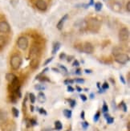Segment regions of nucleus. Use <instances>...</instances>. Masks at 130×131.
Masks as SVG:
<instances>
[{
  "instance_id": "obj_1",
  "label": "nucleus",
  "mask_w": 130,
  "mask_h": 131,
  "mask_svg": "<svg viewBox=\"0 0 130 131\" xmlns=\"http://www.w3.org/2000/svg\"><path fill=\"white\" fill-rule=\"evenodd\" d=\"M87 27L90 31L97 32L100 28V21L96 18H91L87 22Z\"/></svg>"
},
{
  "instance_id": "obj_2",
  "label": "nucleus",
  "mask_w": 130,
  "mask_h": 131,
  "mask_svg": "<svg viewBox=\"0 0 130 131\" xmlns=\"http://www.w3.org/2000/svg\"><path fill=\"white\" fill-rule=\"evenodd\" d=\"M22 64V58L19 55H13L10 58V66L14 70L19 69Z\"/></svg>"
},
{
  "instance_id": "obj_3",
  "label": "nucleus",
  "mask_w": 130,
  "mask_h": 131,
  "mask_svg": "<svg viewBox=\"0 0 130 131\" xmlns=\"http://www.w3.org/2000/svg\"><path fill=\"white\" fill-rule=\"evenodd\" d=\"M115 60L117 63L121 64H125L129 60V56L127 54L125 53H119L115 56Z\"/></svg>"
},
{
  "instance_id": "obj_4",
  "label": "nucleus",
  "mask_w": 130,
  "mask_h": 131,
  "mask_svg": "<svg viewBox=\"0 0 130 131\" xmlns=\"http://www.w3.org/2000/svg\"><path fill=\"white\" fill-rule=\"evenodd\" d=\"M39 52H40V49H39V48L37 46V45H32L30 48V51H29L30 59L32 60V59H35V58H38Z\"/></svg>"
},
{
  "instance_id": "obj_5",
  "label": "nucleus",
  "mask_w": 130,
  "mask_h": 131,
  "mask_svg": "<svg viewBox=\"0 0 130 131\" xmlns=\"http://www.w3.org/2000/svg\"><path fill=\"white\" fill-rule=\"evenodd\" d=\"M17 45L19 49L21 50H26L28 47V40L24 36H21L17 40Z\"/></svg>"
},
{
  "instance_id": "obj_6",
  "label": "nucleus",
  "mask_w": 130,
  "mask_h": 131,
  "mask_svg": "<svg viewBox=\"0 0 130 131\" xmlns=\"http://www.w3.org/2000/svg\"><path fill=\"white\" fill-rule=\"evenodd\" d=\"M129 38V31L128 28L126 27H124V28H121L120 30V32H119V39L120 40L122 41V42H125V41H127Z\"/></svg>"
},
{
  "instance_id": "obj_7",
  "label": "nucleus",
  "mask_w": 130,
  "mask_h": 131,
  "mask_svg": "<svg viewBox=\"0 0 130 131\" xmlns=\"http://www.w3.org/2000/svg\"><path fill=\"white\" fill-rule=\"evenodd\" d=\"M19 87H20V83L18 78H15L14 81L10 83V89L12 93H15V92H18L19 91Z\"/></svg>"
},
{
  "instance_id": "obj_8",
  "label": "nucleus",
  "mask_w": 130,
  "mask_h": 131,
  "mask_svg": "<svg viewBox=\"0 0 130 131\" xmlns=\"http://www.w3.org/2000/svg\"><path fill=\"white\" fill-rule=\"evenodd\" d=\"M83 51L87 54H92L94 52V47L89 42H86L83 46Z\"/></svg>"
},
{
  "instance_id": "obj_9",
  "label": "nucleus",
  "mask_w": 130,
  "mask_h": 131,
  "mask_svg": "<svg viewBox=\"0 0 130 131\" xmlns=\"http://www.w3.org/2000/svg\"><path fill=\"white\" fill-rule=\"evenodd\" d=\"M10 25L7 22L2 21L0 22V32L1 33H8L10 31Z\"/></svg>"
},
{
  "instance_id": "obj_10",
  "label": "nucleus",
  "mask_w": 130,
  "mask_h": 131,
  "mask_svg": "<svg viewBox=\"0 0 130 131\" xmlns=\"http://www.w3.org/2000/svg\"><path fill=\"white\" fill-rule=\"evenodd\" d=\"M36 7L40 10H45L48 8V5L44 0H37L36 2Z\"/></svg>"
},
{
  "instance_id": "obj_11",
  "label": "nucleus",
  "mask_w": 130,
  "mask_h": 131,
  "mask_svg": "<svg viewBox=\"0 0 130 131\" xmlns=\"http://www.w3.org/2000/svg\"><path fill=\"white\" fill-rule=\"evenodd\" d=\"M39 65V58H35V59H32L31 60V62H30V66L31 68L33 69H36L37 68Z\"/></svg>"
},
{
  "instance_id": "obj_12",
  "label": "nucleus",
  "mask_w": 130,
  "mask_h": 131,
  "mask_svg": "<svg viewBox=\"0 0 130 131\" xmlns=\"http://www.w3.org/2000/svg\"><path fill=\"white\" fill-rule=\"evenodd\" d=\"M67 18H68V15H65L63 17V18H62V19L60 20V22L58 23V24H57V28H58L59 30H61L62 28H63L64 22L67 20Z\"/></svg>"
},
{
  "instance_id": "obj_13",
  "label": "nucleus",
  "mask_w": 130,
  "mask_h": 131,
  "mask_svg": "<svg viewBox=\"0 0 130 131\" xmlns=\"http://www.w3.org/2000/svg\"><path fill=\"white\" fill-rule=\"evenodd\" d=\"M7 118V116L6 112L0 110V123H3V122H6Z\"/></svg>"
},
{
  "instance_id": "obj_14",
  "label": "nucleus",
  "mask_w": 130,
  "mask_h": 131,
  "mask_svg": "<svg viewBox=\"0 0 130 131\" xmlns=\"http://www.w3.org/2000/svg\"><path fill=\"white\" fill-rule=\"evenodd\" d=\"M37 99L40 103H44V102L46 101V96H45V94L43 93H39Z\"/></svg>"
},
{
  "instance_id": "obj_15",
  "label": "nucleus",
  "mask_w": 130,
  "mask_h": 131,
  "mask_svg": "<svg viewBox=\"0 0 130 131\" xmlns=\"http://www.w3.org/2000/svg\"><path fill=\"white\" fill-rule=\"evenodd\" d=\"M61 47V44L60 42H56L55 44H54V47H53V49H52V55H55L56 52H58V51L60 50Z\"/></svg>"
},
{
  "instance_id": "obj_16",
  "label": "nucleus",
  "mask_w": 130,
  "mask_h": 131,
  "mask_svg": "<svg viewBox=\"0 0 130 131\" xmlns=\"http://www.w3.org/2000/svg\"><path fill=\"white\" fill-rule=\"evenodd\" d=\"M15 78H16V77L13 73H7V75H6V79H7V81L10 83L12 82Z\"/></svg>"
},
{
  "instance_id": "obj_17",
  "label": "nucleus",
  "mask_w": 130,
  "mask_h": 131,
  "mask_svg": "<svg viewBox=\"0 0 130 131\" xmlns=\"http://www.w3.org/2000/svg\"><path fill=\"white\" fill-rule=\"evenodd\" d=\"M104 118L106 119V121H107V123L108 124H112V123H113L114 122V118L113 117H110L108 113H104Z\"/></svg>"
},
{
  "instance_id": "obj_18",
  "label": "nucleus",
  "mask_w": 130,
  "mask_h": 131,
  "mask_svg": "<svg viewBox=\"0 0 130 131\" xmlns=\"http://www.w3.org/2000/svg\"><path fill=\"white\" fill-rule=\"evenodd\" d=\"M64 115L67 118H71L72 117V112L70 110H64Z\"/></svg>"
},
{
  "instance_id": "obj_19",
  "label": "nucleus",
  "mask_w": 130,
  "mask_h": 131,
  "mask_svg": "<svg viewBox=\"0 0 130 131\" xmlns=\"http://www.w3.org/2000/svg\"><path fill=\"white\" fill-rule=\"evenodd\" d=\"M6 43H7V39L3 36H0V48H3L5 46Z\"/></svg>"
},
{
  "instance_id": "obj_20",
  "label": "nucleus",
  "mask_w": 130,
  "mask_h": 131,
  "mask_svg": "<svg viewBox=\"0 0 130 131\" xmlns=\"http://www.w3.org/2000/svg\"><path fill=\"white\" fill-rule=\"evenodd\" d=\"M55 127L57 130H60L63 129V125H62V123L60 121H56L55 122Z\"/></svg>"
},
{
  "instance_id": "obj_21",
  "label": "nucleus",
  "mask_w": 130,
  "mask_h": 131,
  "mask_svg": "<svg viewBox=\"0 0 130 131\" xmlns=\"http://www.w3.org/2000/svg\"><path fill=\"white\" fill-rule=\"evenodd\" d=\"M112 8H113V10L115 11H119V10H121V5H120V3H114L113 5H112Z\"/></svg>"
},
{
  "instance_id": "obj_22",
  "label": "nucleus",
  "mask_w": 130,
  "mask_h": 131,
  "mask_svg": "<svg viewBox=\"0 0 130 131\" xmlns=\"http://www.w3.org/2000/svg\"><path fill=\"white\" fill-rule=\"evenodd\" d=\"M12 113H13L14 117H19V110H18V109H16V108L13 107V108H12Z\"/></svg>"
},
{
  "instance_id": "obj_23",
  "label": "nucleus",
  "mask_w": 130,
  "mask_h": 131,
  "mask_svg": "<svg viewBox=\"0 0 130 131\" xmlns=\"http://www.w3.org/2000/svg\"><path fill=\"white\" fill-rule=\"evenodd\" d=\"M102 7H103V5L101 3H97L95 4V9L97 11H100L101 9H102Z\"/></svg>"
},
{
  "instance_id": "obj_24",
  "label": "nucleus",
  "mask_w": 130,
  "mask_h": 131,
  "mask_svg": "<svg viewBox=\"0 0 130 131\" xmlns=\"http://www.w3.org/2000/svg\"><path fill=\"white\" fill-rule=\"evenodd\" d=\"M29 99H30V101H31V102L32 104L35 103V102H36V97L35 94L32 93H31L29 94Z\"/></svg>"
},
{
  "instance_id": "obj_25",
  "label": "nucleus",
  "mask_w": 130,
  "mask_h": 131,
  "mask_svg": "<svg viewBox=\"0 0 130 131\" xmlns=\"http://www.w3.org/2000/svg\"><path fill=\"white\" fill-rule=\"evenodd\" d=\"M100 112H97V113L94 115V117H93V121H94L95 122H98L99 118H100Z\"/></svg>"
},
{
  "instance_id": "obj_26",
  "label": "nucleus",
  "mask_w": 130,
  "mask_h": 131,
  "mask_svg": "<svg viewBox=\"0 0 130 131\" xmlns=\"http://www.w3.org/2000/svg\"><path fill=\"white\" fill-rule=\"evenodd\" d=\"M7 131H16V128H15V124H11L8 126L7 128Z\"/></svg>"
},
{
  "instance_id": "obj_27",
  "label": "nucleus",
  "mask_w": 130,
  "mask_h": 131,
  "mask_svg": "<svg viewBox=\"0 0 130 131\" xmlns=\"http://www.w3.org/2000/svg\"><path fill=\"white\" fill-rule=\"evenodd\" d=\"M75 48L77 49V51H79V52H83V46H82L81 43L76 44L75 45Z\"/></svg>"
},
{
  "instance_id": "obj_28",
  "label": "nucleus",
  "mask_w": 130,
  "mask_h": 131,
  "mask_svg": "<svg viewBox=\"0 0 130 131\" xmlns=\"http://www.w3.org/2000/svg\"><path fill=\"white\" fill-rule=\"evenodd\" d=\"M102 111L104 113H108V111H109V107H108V105H107V104L105 103V102H104V105H103V107H102Z\"/></svg>"
},
{
  "instance_id": "obj_29",
  "label": "nucleus",
  "mask_w": 130,
  "mask_h": 131,
  "mask_svg": "<svg viewBox=\"0 0 130 131\" xmlns=\"http://www.w3.org/2000/svg\"><path fill=\"white\" fill-rule=\"evenodd\" d=\"M121 108L123 110V111L124 112H126L127 111V105H126V104L125 103V102H121Z\"/></svg>"
},
{
  "instance_id": "obj_30",
  "label": "nucleus",
  "mask_w": 130,
  "mask_h": 131,
  "mask_svg": "<svg viewBox=\"0 0 130 131\" xmlns=\"http://www.w3.org/2000/svg\"><path fill=\"white\" fill-rule=\"evenodd\" d=\"M68 102L70 103V106H71L72 108H74L75 105H76V101H75V100H72V99H69V100H68Z\"/></svg>"
},
{
  "instance_id": "obj_31",
  "label": "nucleus",
  "mask_w": 130,
  "mask_h": 131,
  "mask_svg": "<svg viewBox=\"0 0 130 131\" xmlns=\"http://www.w3.org/2000/svg\"><path fill=\"white\" fill-rule=\"evenodd\" d=\"M81 126H82V127H83L84 129H86L88 127L89 124H88V122H83L81 123Z\"/></svg>"
},
{
  "instance_id": "obj_32",
  "label": "nucleus",
  "mask_w": 130,
  "mask_h": 131,
  "mask_svg": "<svg viewBox=\"0 0 130 131\" xmlns=\"http://www.w3.org/2000/svg\"><path fill=\"white\" fill-rule=\"evenodd\" d=\"M74 81H76V82H77L79 84H84V80L81 79V78H76V79H75Z\"/></svg>"
},
{
  "instance_id": "obj_33",
  "label": "nucleus",
  "mask_w": 130,
  "mask_h": 131,
  "mask_svg": "<svg viewBox=\"0 0 130 131\" xmlns=\"http://www.w3.org/2000/svg\"><path fill=\"white\" fill-rule=\"evenodd\" d=\"M109 88V84L107 83V82H104V83L103 84V85H102V89H103L104 90H106V89H108Z\"/></svg>"
},
{
  "instance_id": "obj_34",
  "label": "nucleus",
  "mask_w": 130,
  "mask_h": 131,
  "mask_svg": "<svg viewBox=\"0 0 130 131\" xmlns=\"http://www.w3.org/2000/svg\"><path fill=\"white\" fill-rule=\"evenodd\" d=\"M35 88L37 90H43V89H44V87L42 86V85H40V84H36V86H35Z\"/></svg>"
},
{
  "instance_id": "obj_35",
  "label": "nucleus",
  "mask_w": 130,
  "mask_h": 131,
  "mask_svg": "<svg viewBox=\"0 0 130 131\" xmlns=\"http://www.w3.org/2000/svg\"><path fill=\"white\" fill-rule=\"evenodd\" d=\"M52 60H53V57H50L49 59H48L46 61L44 62V64H43V65H47V64H48L49 63H51V62L52 61Z\"/></svg>"
},
{
  "instance_id": "obj_36",
  "label": "nucleus",
  "mask_w": 130,
  "mask_h": 131,
  "mask_svg": "<svg viewBox=\"0 0 130 131\" xmlns=\"http://www.w3.org/2000/svg\"><path fill=\"white\" fill-rule=\"evenodd\" d=\"M67 92L72 93L73 91H74V88H72V86H70V85H68V86H67Z\"/></svg>"
},
{
  "instance_id": "obj_37",
  "label": "nucleus",
  "mask_w": 130,
  "mask_h": 131,
  "mask_svg": "<svg viewBox=\"0 0 130 131\" xmlns=\"http://www.w3.org/2000/svg\"><path fill=\"white\" fill-rule=\"evenodd\" d=\"M39 113H41V114L47 115V112L45 111V110H44V109H39Z\"/></svg>"
},
{
  "instance_id": "obj_38",
  "label": "nucleus",
  "mask_w": 130,
  "mask_h": 131,
  "mask_svg": "<svg viewBox=\"0 0 130 131\" xmlns=\"http://www.w3.org/2000/svg\"><path fill=\"white\" fill-rule=\"evenodd\" d=\"M80 98L83 101H87V96L85 95H84V94H81L80 95Z\"/></svg>"
},
{
  "instance_id": "obj_39",
  "label": "nucleus",
  "mask_w": 130,
  "mask_h": 131,
  "mask_svg": "<svg viewBox=\"0 0 130 131\" xmlns=\"http://www.w3.org/2000/svg\"><path fill=\"white\" fill-rule=\"evenodd\" d=\"M29 122H30V124L32 125V126H35V125L37 124L36 121V120H34V119H31V120H30Z\"/></svg>"
},
{
  "instance_id": "obj_40",
  "label": "nucleus",
  "mask_w": 130,
  "mask_h": 131,
  "mask_svg": "<svg viewBox=\"0 0 130 131\" xmlns=\"http://www.w3.org/2000/svg\"><path fill=\"white\" fill-rule=\"evenodd\" d=\"M126 10L128 12H129L130 11V2H128L127 4H126Z\"/></svg>"
},
{
  "instance_id": "obj_41",
  "label": "nucleus",
  "mask_w": 130,
  "mask_h": 131,
  "mask_svg": "<svg viewBox=\"0 0 130 131\" xmlns=\"http://www.w3.org/2000/svg\"><path fill=\"white\" fill-rule=\"evenodd\" d=\"M60 68H61L62 70H64V72H67V68H66V67H64V65H60Z\"/></svg>"
},
{
  "instance_id": "obj_42",
  "label": "nucleus",
  "mask_w": 130,
  "mask_h": 131,
  "mask_svg": "<svg viewBox=\"0 0 130 131\" xmlns=\"http://www.w3.org/2000/svg\"><path fill=\"white\" fill-rule=\"evenodd\" d=\"M73 82H74V81H72V80H67V81H65V84H72Z\"/></svg>"
},
{
  "instance_id": "obj_43",
  "label": "nucleus",
  "mask_w": 130,
  "mask_h": 131,
  "mask_svg": "<svg viewBox=\"0 0 130 131\" xmlns=\"http://www.w3.org/2000/svg\"><path fill=\"white\" fill-rule=\"evenodd\" d=\"M72 65H73V66H76V67H78L79 65H80V64H79V62H78L77 60H75V61H74V63L72 64Z\"/></svg>"
},
{
  "instance_id": "obj_44",
  "label": "nucleus",
  "mask_w": 130,
  "mask_h": 131,
  "mask_svg": "<svg viewBox=\"0 0 130 131\" xmlns=\"http://www.w3.org/2000/svg\"><path fill=\"white\" fill-rule=\"evenodd\" d=\"M60 58L62 59V60H64V59L65 58V54H64V53H61L60 56Z\"/></svg>"
},
{
  "instance_id": "obj_45",
  "label": "nucleus",
  "mask_w": 130,
  "mask_h": 131,
  "mask_svg": "<svg viewBox=\"0 0 130 131\" xmlns=\"http://www.w3.org/2000/svg\"><path fill=\"white\" fill-rule=\"evenodd\" d=\"M80 117H81V118L83 119V120H84V111H82V112H81Z\"/></svg>"
},
{
  "instance_id": "obj_46",
  "label": "nucleus",
  "mask_w": 130,
  "mask_h": 131,
  "mask_svg": "<svg viewBox=\"0 0 130 131\" xmlns=\"http://www.w3.org/2000/svg\"><path fill=\"white\" fill-rule=\"evenodd\" d=\"M76 89H77L78 92H81V91H82V89H81L80 87H79V86L76 87Z\"/></svg>"
},
{
  "instance_id": "obj_47",
  "label": "nucleus",
  "mask_w": 130,
  "mask_h": 131,
  "mask_svg": "<svg viewBox=\"0 0 130 131\" xmlns=\"http://www.w3.org/2000/svg\"><path fill=\"white\" fill-rule=\"evenodd\" d=\"M121 81H122V83L123 84H125V81L124 80V78H123V77L122 76H121Z\"/></svg>"
},
{
  "instance_id": "obj_48",
  "label": "nucleus",
  "mask_w": 130,
  "mask_h": 131,
  "mask_svg": "<svg viewBox=\"0 0 130 131\" xmlns=\"http://www.w3.org/2000/svg\"><path fill=\"white\" fill-rule=\"evenodd\" d=\"M94 96H95V95H94L93 93H91V95H90V97H91L92 99V98L94 97Z\"/></svg>"
},
{
  "instance_id": "obj_49",
  "label": "nucleus",
  "mask_w": 130,
  "mask_h": 131,
  "mask_svg": "<svg viewBox=\"0 0 130 131\" xmlns=\"http://www.w3.org/2000/svg\"><path fill=\"white\" fill-rule=\"evenodd\" d=\"M85 72H86V73H89V72H92L90 71V70H85Z\"/></svg>"
},
{
  "instance_id": "obj_50",
  "label": "nucleus",
  "mask_w": 130,
  "mask_h": 131,
  "mask_svg": "<svg viewBox=\"0 0 130 131\" xmlns=\"http://www.w3.org/2000/svg\"><path fill=\"white\" fill-rule=\"evenodd\" d=\"M31 112L34 111V108H33V106H31Z\"/></svg>"
},
{
  "instance_id": "obj_51",
  "label": "nucleus",
  "mask_w": 130,
  "mask_h": 131,
  "mask_svg": "<svg viewBox=\"0 0 130 131\" xmlns=\"http://www.w3.org/2000/svg\"><path fill=\"white\" fill-rule=\"evenodd\" d=\"M76 72L77 74H80V70H77V71H76Z\"/></svg>"
}]
</instances>
